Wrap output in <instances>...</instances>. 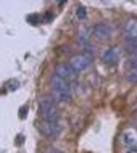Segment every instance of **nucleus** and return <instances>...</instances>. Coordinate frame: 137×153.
<instances>
[{
  "instance_id": "f257e3e1",
  "label": "nucleus",
  "mask_w": 137,
  "mask_h": 153,
  "mask_svg": "<svg viewBox=\"0 0 137 153\" xmlns=\"http://www.w3.org/2000/svg\"><path fill=\"white\" fill-rule=\"evenodd\" d=\"M50 85H52V90H53V98L61 103H66L69 102V98H71V85H69V82L63 79V77L57 76V74H53L50 77Z\"/></svg>"
},
{
  "instance_id": "f03ea898",
  "label": "nucleus",
  "mask_w": 137,
  "mask_h": 153,
  "mask_svg": "<svg viewBox=\"0 0 137 153\" xmlns=\"http://www.w3.org/2000/svg\"><path fill=\"white\" fill-rule=\"evenodd\" d=\"M39 113L45 123H58L60 121V111L55 106V98L44 97L39 105Z\"/></svg>"
},
{
  "instance_id": "7ed1b4c3",
  "label": "nucleus",
  "mask_w": 137,
  "mask_h": 153,
  "mask_svg": "<svg viewBox=\"0 0 137 153\" xmlns=\"http://www.w3.org/2000/svg\"><path fill=\"white\" fill-rule=\"evenodd\" d=\"M39 131L42 132V135H45L47 139H57L58 135L61 134V131H63V126H61V123H40L39 126Z\"/></svg>"
},
{
  "instance_id": "20e7f679",
  "label": "nucleus",
  "mask_w": 137,
  "mask_h": 153,
  "mask_svg": "<svg viewBox=\"0 0 137 153\" xmlns=\"http://www.w3.org/2000/svg\"><path fill=\"white\" fill-rule=\"evenodd\" d=\"M90 60H92V56L86 55V53H79V55H74L73 58L69 60V66H71L76 73H81L90 65Z\"/></svg>"
},
{
  "instance_id": "39448f33",
  "label": "nucleus",
  "mask_w": 137,
  "mask_h": 153,
  "mask_svg": "<svg viewBox=\"0 0 137 153\" xmlns=\"http://www.w3.org/2000/svg\"><path fill=\"white\" fill-rule=\"evenodd\" d=\"M92 32H94V37H97L98 40H106L113 36V27L108 23H98L94 26Z\"/></svg>"
},
{
  "instance_id": "423d86ee",
  "label": "nucleus",
  "mask_w": 137,
  "mask_h": 153,
  "mask_svg": "<svg viewBox=\"0 0 137 153\" xmlns=\"http://www.w3.org/2000/svg\"><path fill=\"white\" fill-rule=\"evenodd\" d=\"M119 56H121V50L119 47H110L103 52L102 55V61L105 65H116L119 61Z\"/></svg>"
},
{
  "instance_id": "0eeeda50",
  "label": "nucleus",
  "mask_w": 137,
  "mask_h": 153,
  "mask_svg": "<svg viewBox=\"0 0 137 153\" xmlns=\"http://www.w3.org/2000/svg\"><path fill=\"white\" fill-rule=\"evenodd\" d=\"M55 74L60 76V77H63V79H66V81H73V79H76L77 73L74 71L69 65L60 63V65H57V68H55Z\"/></svg>"
},
{
  "instance_id": "6e6552de",
  "label": "nucleus",
  "mask_w": 137,
  "mask_h": 153,
  "mask_svg": "<svg viewBox=\"0 0 137 153\" xmlns=\"http://www.w3.org/2000/svg\"><path fill=\"white\" fill-rule=\"evenodd\" d=\"M121 142L127 147L136 148V145H137V129H127L126 132H123Z\"/></svg>"
},
{
  "instance_id": "1a4fd4ad",
  "label": "nucleus",
  "mask_w": 137,
  "mask_h": 153,
  "mask_svg": "<svg viewBox=\"0 0 137 153\" xmlns=\"http://www.w3.org/2000/svg\"><path fill=\"white\" fill-rule=\"evenodd\" d=\"M124 36L126 39H137V19L131 18L124 23Z\"/></svg>"
},
{
  "instance_id": "9d476101",
  "label": "nucleus",
  "mask_w": 137,
  "mask_h": 153,
  "mask_svg": "<svg viewBox=\"0 0 137 153\" xmlns=\"http://www.w3.org/2000/svg\"><path fill=\"white\" fill-rule=\"evenodd\" d=\"M124 47H126L127 53H131V55H137V39H126Z\"/></svg>"
},
{
  "instance_id": "9b49d317",
  "label": "nucleus",
  "mask_w": 137,
  "mask_h": 153,
  "mask_svg": "<svg viewBox=\"0 0 137 153\" xmlns=\"http://www.w3.org/2000/svg\"><path fill=\"white\" fill-rule=\"evenodd\" d=\"M76 16H77L79 19H86V18H87L86 8H84V7H77V8H76Z\"/></svg>"
},
{
  "instance_id": "f8f14e48",
  "label": "nucleus",
  "mask_w": 137,
  "mask_h": 153,
  "mask_svg": "<svg viewBox=\"0 0 137 153\" xmlns=\"http://www.w3.org/2000/svg\"><path fill=\"white\" fill-rule=\"evenodd\" d=\"M127 79H129V82H137V69H129L127 71Z\"/></svg>"
},
{
  "instance_id": "ddd939ff",
  "label": "nucleus",
  "mask_w": 137,
  "mask_h": 153,
  "mask_svg": "<svg viewBox=\"0 0 137 153\" xmlns=\"http://www.w3.org/2000/svg\"><path fill=\"white\" fill-rule=\"evenodd\" d=\"M127 66H129V69H137V56L131 58L129 63H127Z\"/></svg>"
},
{
  "instance_id": "4468645a",
  "label": "nucleus",
  "mask_w": 137,
  "mask_h": 153,
  "mask_svg": "<svg viewBox=\"0 0 137 153\" xmlns=\"http://www.w3.org/2000/svg\"><path fill=\"white\" fill-rule=\"evenodd\" d=\"M28 19H29V21H32V24H37V16L36 15H31Z\"/></svg>"
},
{
  "instance_id": "2eb2a0df",
  "label": "nucleus",
  "mask_w": 137,
  "mask_h": 153,
  "mask_svg": "<svg viewBox=\"0 0 137 153\" xmlns=\"http://www.w3.org/2000/svg\"><path fill=\"white\" fill-rule=\"evenodd\" d=\"M47 153H60L58 150H53V148H50V150H47Z\"/></svg>"
},
{
  "instance_id": "dca6fc26",
  "label": "nucleus",
  "mask_w": 137,
  "mask_h": 153,
  "mask_svg": "<svg viewBox=\"0 0 137 153\" xmlns=\"http://www.w3.org/2000/svg\"><path fill=\"white\" fill-rule=\"evenodd\" d=\"M126 153H137V150H131V152H126Z\"/></svg>"
},
{
  "instance_id": "f3484780",
  "label": "nucleus",
  "mask_w": 137,
  "mask_h": 153,
  "mask_svg": "<svg viewBox=\"0 0 137 153\" xmlns=\"http://www.w3.org/2000/svg\"><path fill=\"white\" fill-rule=\"evenodd\" d=\"M134 118H136V119H137V111H136V113H134Z\"/></svg>"
}]
</instances>
